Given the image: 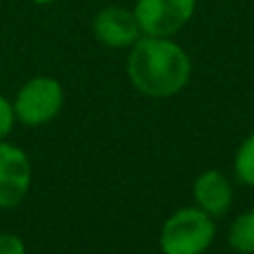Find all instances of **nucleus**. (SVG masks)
Instances as JSON below:
<instances>
[{
	"label": "nucleus",
	"mask_w": 254,
	"mask_h": 254,
	"mask_svg": "<svg viewBox=\"0 0 254 254\" xmlns=\"http://www.w3.org/2000/svg\"><path fill=\"white\" fill-rule=\"evenodd\" d=\"M192 76L188 52L165 36H140L129 47L127 78L147 98L176 96Z\"/></svg>",
	"instance_id": "1"
},
{
	"label": "nucleus",
	"mask_w": 254,
	"mask_h": 254,
	"mask_svg": "<svg viewBox=\"0 0 254 254\" xmlns=\"http://www.w3.org/2000/svg\"><path fill=\"white\" fill-rule=\"evenodd\" d=\"M216 234L214 216L201 207H181L163 223L158 246L163 254H203Z\"/></svg>",
	"instance_id": "2"
},
{
	"label": "nucleus",
	"mask_w": 254,
	"mask_h": 254,
	"mask_svg": "<svg viewBox=\"0 0 254 254\" xmlns=\"http://www.w3.org/2000/svg\"><path fill=\"white\" fill-rule=\"evenodd\" d=\"M16 121L27 127L47 125L65 105V89L52 76H34L16 92L11 101Z\"/></svg>",
	"instance_id": "3"
},
{
	"label": "nucleus",
	"mask_w": 254,
	"mask_h": 254,
	"mask_svg": "<svg viewBox=\"0 0 254 254\" xmlns=\"http://www.w3.org/2000/svg\"><path fill=\"white\" fill-rule=\"evenodd\" d=\"M134 16L143 36H176L196 11V0H136Z\"/></svg>",
	"instance_id": "4"
},
{
	"label": "nucleus",
	"mask_w": 254,
	"mask_h": 254,
	"mask_svg": "<svg viewBox=\"0 0 254 254\" xmlns=\"http://www.w3.org/2000/svg\"><path fill=\"white\" fill-rule=\"evenodd\" d=\"M34 167L27 152L18 145L0 140V210L20 205L29 194Z\"/></svg>",
	"instance_id": "5"
},
{
	"label": "nucleus",
	"mask_w": 254,
	"mask_h": 254,
	"mask_svg": "<svg viewBox=\"0 0 254 254\" xmlns=\"http://www.w3.org/2000/svg\"><path fill=\"white\" fill-rule=\"evenodd\" d=\"M94 38L110 49H127L143 36L134 11L119 4L103 7L92 20Z\"/></svg>",
	"instance_id": "6"
},
{
	"label": "nucleus",
	"mask_w": 254,
	"mask_h": 254,
	"mask_svg": "<svg viewBox=\"0 0 254 254\" xmlns=\"http://www.w3.org/2000/svg\"><path fill=\"white\" fill-rule=\"evenodd\" d=\"M194 205L201 207L210 216H221L232 205V185L228 176L219 170H207L194 181L192 188Z\"/></svg>",
	"instance_id": "7"
},
{
	"label": "nucleus",
	"mask_w": 254,
	"mask_h": 254,
	"mask_svg": "<svg viewBox=\"0 0 254 254\" xmlns=\"http://www.w3.org/2000/svg\"><path fill=\"white\" fill-rule=\"evenodd\" d=\"M228 243L239 254H254V210L239 214L228 230Z\"/></svg>",
	"instance_id": "8"
},
{
	"label": "nucleus",
	"mask_w": 254,
	"mask_h": 254,
	"mask_svg": "<svg viewBox=\"0 0 254 254\" xmlns=\"http://www.w3.org/2000/svg\"><path fill=\"white\" fill-rule=\"evenodd\" d=\"M234 174L243 185L254 188V134H250L237 149L234 156Z\"/></svg>",
	"instance_id": "9"
},
{
	"label": "nucleus",
	"mask_w": 254,
	"mask_h": 254,
	"mask_svg": "<svg viewBox=\"0 0 254 254\" xmlns=\"http://www.w3.org/2000/svg\"><path fill=\"white\" fill-rule=\"evenodd\" d=\"M13 125H16V114H13V105L7 96L0 94V140H4L11 134Z\"/></svg>",
	"instance_id": "10"
},
{
	"label": "nucleus",
	"mask_w": 254,
	"mask_h": 254,
	"mask_svg": "<svg viewBox=\"0 0 254 254\" xmlns=\"http://www.w3.org/2000/svg\"><path fill=\"white\" fill-rule=\"evenodd\" d=\"M0 254H27L25 241L18 234L0 232Z\"/></svg>",
	"instance_id": "11"
},
{
	"label": "nucleus",
	"mask_w": 254,
	"mask_h": 254,
	"mask_svg": "<svg viewBox=\"0 0 254 254\" xmlns=\"http://www.w3.org/2000/svg\"><path fill=\"white\" fill-rule=\"evenodd\" d=\"M29 2H34V4H54V2H58V0H29Z\"/></svg>",
	"instance_id": "12"
}]
</instances>
